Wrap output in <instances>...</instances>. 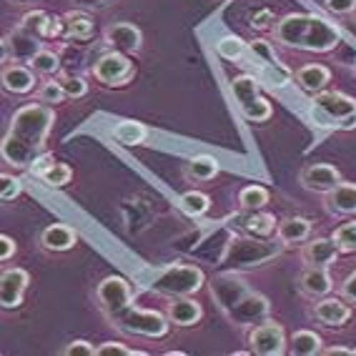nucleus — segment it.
<instances>
[{"mask_svg": "<svg viewBox=\"0 0 356 356\" xmlns=\"http://www.w3.org/2000/svg\"><path fill=\"white\" fill-rule=\"evenodd\" d=\"M98 304H101L103 314L115 329L126 331V334H136V337H148V339H161L168 334V321L163 314L159 312H146L134 306V293L128 281L121 276H108L98 284Z\"/></svg>", "mask_w": 356, "mask_h": 356, "instance_id": "1", "label": "nucleus"}, {"mask_svg": "<svg viewBox=\"0 0 356 356\" xmlns=\"http://www.w3.org/2000/svg\"><path fill=\"white\" fill-rule=\"evenodd\" d=\"M56 115L43 103H28L10 118L3 138V159L15 168H31L45 153V140L51 136Z\"/></svg>", "mask_w": 356, "mask_h": 356, "instance_id": "2", "label": "nucleus"}, {"mask_svg": "<svg viewBox=\"0 0 356 356\" xmlns=\"http://www.w3.org/2000/svg\"><path fill=\"white\" fill-rule=\"evenodd\" d=\"M211 296L226 318L236 326H254L266 321L268 301L261 293L251 291L246 281L236 274H218L211 281Z\"/></svg>", "mask_w": 356, "mask_h": 356, "instance_id": "3", "label": "nucleus"}, {"mask_svg": "<svg viewBox=\"0 0 356 356\" xmlns=\"http://www.w3.org/2000/svg\"><path fill=\"white\" fill-rule=\"evenodd\" d=\"M276 38H279V43L299 48V51L326 53L337 48V43L341 40V33L334 23L318 18V15L293 13L286 15L276 26Z\"/></svg>", "mask_w": 356, "mask_h": 356, "instance_id": "4", "label": "nucleus"}, {"mask_svg": "<svg viewBox=\"0 0 356 356\" xmlns=\"http://www.w3.org/2000/svg\"><path fill=\"white\" fill-rule=\"evenodd\" d=\"M286 246L284 241H271L268 238H261V236H234L226 248H223L221 264L229 268H254L264 266L271 259L281 254V248Z\"/></svg>", "mask_w": 356, "mask_h": 356, "instance_id": "5", "label": "nucleus"}, {"mask_svg": "<svg viewBox=\"0 0 356 356\" xmlns=\"http://www.w3.org/2000/svg\"><path fill=\"white\" fill-rule=\"evenodd\" d=\"M312 118L321 128H341L349 131L356 126V98L343 96L337 90L318 93L312 103Z\"/></svg>", "mask_w": 356, "mask_h": 356, "instance_id": "6", "label": "nucleus"}, {"mask_svg": "<svg viewBox=\"0 0 356 356\" xmlns=\"http://www.w3.org/2000/svg\"><path fill=\"white\" fill-rule=\"evenodd\" d=\"M204 271L193 264H173V266H165L163 271L153 276L148 289L161 296H168V299H176V296H191L198 289L204 286Z\"/></svg>", "mask_w": 356, "mask_h": 356, "instance_id": "7", "label": "nucleus"}, {"mask_svg": "<svg viewBox=\"0 0 356 356\" xmlns=\"http://www.w3.org/2000/svg\"><path fill=\"white\" fill-rule=\"evenodd\" d=\"M231 90H234V98L238 103V108L241 113L246 115L248 121L261 123V121H268L271 118V103L266 98L261 96V88H259V81L251 76H238L231 81Z\"/></svg>", "mask_w": 356, "mask_h": 356, "instance_id": "8", "label": "nucleus"}, {"mask_svg": "<svg viewBox=\"0 0 356 356\" xmlns=\"http://www.w3.org/2000/svg\"><path fill=\"white\" fill-rule=\"evenodd\" d=\"M248 343H251V351L259 356H281L286 354V334H284V326L266 318L251 329L248 334Z\"/></svg>", "mask_w": 356, "mask_h": 356, "instance_id": "9", "label": "nucleus"}, {"mask_svg": "<svg viewBox=\"0 0 356 356\" xmlns=\"http://www.w3.org/2000/svg\"><path fill=\"white\" fill-rule=\"evenodd\" d=\"M93 76L106 86H126L134 78V63L128 60V56L123 51L106 53L93 68Z\"/></svg>", "mask_w": 356, "mask_h": 356, "instance_id": "10", "label": "nucleus"}, {"mask_svg": "<svg viewBox=\"0 0 356 356\" xmlns=\"http://www.w3.org/2000/svg\"><path fill=\"white\" fill-rule=\"evenodd\" d=\"M31 276L26 268H6L3 279H0V306L3 309H18L23 304V293H26Z\"/></svg>", "mask_w": 356, "mask_h": 356, "instance_id": "11", "label": "nucleus"}, {"mask_svg": "<svg viewBox=\"0 0 356 356\" xmlns=\"http://www.w3.org/2000/svg\"><path fill=\"white\" fill-rule=\"evenodd\" d=\"M301 184H304V188H309V191L329 193L341 184V173H339L337 165H331V163H312L301 171Z\"/></svg>", "mask_w": 356, "mask_h": 356, "instance_id": "12", "label": "nucleus"}, {"mask_svg": "<svg viewBox=\"0 0 356 356\" xmlns=\"http://www.w3.org/2000/svg\"><path fill=\"white\" fill-rule=\"evenodd\" d=\"M314 318L324 326H343L351 318V306L341 299H321L314 306Z\"/></svg>", "mask_w": 356, "mask_h": 356, "instance_id": "13", "label": "nucleus"}, {"mask_svg": "<svg viewBox=\"0 0 356 356\" xmlns=\"http://www.w3.org/2000/svg\"><path fill=\"white\" fill-rule=\"evenodd\" d=\"M106 43L115 51L136 53L140 48V31L131 23H115L106 31Z\"/></svg>", "mask_w": 356, "mask_h": 356, "instance_id": "14", "label": "nucleus"}, {"mask_svg": "<svg viewBox=\"0 0 356 356\" xmlns=\"http://www.w3.org/2000/svg\"><path fill=\"white\" fill-rule=\"evenodd\" d=\"M204 316V309L198 301H193L191 296H176L171 299V306H168V318L171 324L176 326H193L201 321Z\"/></svg>", "mask_w": 356, "mask_h": 356, "instance_id": "15", "label": "nucleus"}, {"mask_svg": "<svg viewBox=\"0 0 356 356\" xmlns=\"http://www.w3.org/2000/svg\"><path fill=\"white\" fill-rule=\"evenodd\" d=\"M3 51H6V58H8V53H13V58L31 60V58L35 56V53L43 51V48H40L38 35H31V33H26L23 28L18 26V31H15L10 38H6V43H3Z\"/></svg>", "mask_w": 356, "mask_h": 356, "instance_id": "16", "label": "nucleus"}, {"mask_svg": "<svg viewBox=\"0 0 356 356\" xmlns=\"http://www.w3.org/2000/svg\"><path fill=\"white\" fill-rule=\"evenodd\" d=\"M339 248L334 243V238H314L304 246L301 251V259L309 264V266H329L337 261Z\"/></svg>", "mask_w": 356, "mask_h": 356, "instance_id": "17", "label": "nucleus"}, {"mask_svg": "<svg viewBox=\"0 0 356 356\" xmlns=\"http://www.w3.org/2000/svg\"><path fill=\"white\" fill-rule=\"evenodd\" d=\"M299 286L306 296H312V299H318V296H326L331 291V276L326 271V266H309L304 274L299 276Z\"/></svg>", "mask_w": 356, "mask_h": 356, "instance_id": "18", "label": "nucleus"}, {"mask_svg": "<svg viewBox=\"0 0 356 356\" xmlns=\"http://www.w3.org/2000/svg\"><path fill=\"white\" fill-rule=\"evenodd\" d=\"M76 231L65 226V223H51L48 229H43L40 234V243L48 251H68V248L76 246Z\"/></svg>", "mask_w": 356, "mask_h": 356, "instance_id": "19", "label": "nucleus"}, {"mask_svg": "<svg viewBox=\"0 0 356 356\" xmlns=\"http://www.w3.org/2000/svg\"><path fill=\"white\" fill-rule=\"evenodd\" d=\"M35 86V70L26 65H6L3 68V88L10 93H28Z\"/></svg>", "mask_w": 356, "mask_h": 356, "instance_id": "20", "label": "nucleus"}, {"mask_svg": "<svg viewBox=\"0 0 356 356\" xmlns=\"http://www.w3.org/2000/svg\"><path fill=\"white\" fill-rule=\"evenodd\" d=\"M329 211L341 213V216H351L356 213V184H339L334 191H329Z\"/></svg>", "mask_w": 356, "mask_h": 356, "instance_id": "21", "label": "nucleus"}, {"mask_svg": "<svg viewBox=\"0 0 356 356\" xmlns=\"http://www.w3.org/2000/svg\"><path fill=\"white\" fill-rule=\"evenodd\" d=\"M329 81H331L329 68H326V65H318V63L304 65V68L296 73V83H299L306 93H321Z\"/></svg>", "mask_w": 356, "mask_h": 356, "instance_id": "22", "label": "nucleus"}, {"mask_svg": "<svg viewBox=\"0 0 356 356\" xmlns=\"http://www.w3.org/2000/svg\"><path fill=\"white\" fill-rule=\"evenodd\" d=\"M63 31L68 38L73 40H88L96 31V20L90 18L88 13H83V10H73L63 18Z\"/></svg>", "mask_w": 356, "mask_h": 356, "instance_id": "23", "label": "nucleus"}, {"mask_svg": "<svg viewBox=\"0 0 356 356\" xmlns=\"http://www.w3.org/2000/svg\"><path fill=\"white\" fill-rule=\"evenodd\" d=\"M309 234H312V221L301 216L284 218V221L279 223V229H276L279 241H284V243H301L309 238Z\"/></svg>", "mask_w": 356, "mask_h": 356, "instance_id": "24", "label": "nucleus"}, {"mask_svg": "<svg viewBox=\"0 0 356 356\" xmlns=\"http://www.w3.org/2000/svg\"><path fill=\"white\" fill-rule=\"evenodd\" d=\"M241 226L246 234L251 236H261V238H268V236H274V231L279 229V223L271 213H264V211H251L248 216L241 218Z\"/></svg>", "mask_w": 356, "mask_h": 356, "instance_id": "25", "label": "nucleus"}, {"mask_svg": "<svg viewBox=\"0 0 356 356\" xmlns=\"http://www.w3.org/2000/svg\"><path fill=\"white\" fill-rule=\"evenodd\" d=\"M289 354L296 356H316L321 354V337L314 334V331H296L289 343Z\"/></svg>", "mask_w": 356, "mask_h": 356, "instance_id": "26", "label": "nucleus"}, {"mask_svg": "<svg viewBox=\"0 0 356 356\" xmlns=\"http://www.w3.org/2000/svg\"><path fill=\"white\" fill-rule=\"evenodd\" d=\"M146 136H148L146 126L136 121H121L113 128V138L118 143H123V146H138V143H143Z\"/></svg>", "mask_w": 356, "mask_h": 356, "instance_id": "27", "label": "nucleus"}, {"mask_svg": "<svg viewBox=\"0 0 356 356\" xmlns=\"http://www.w3.org/2000/svg\"><path fill=\"white\" fill-rule=\"evenodd\" d=\"M178 206H181V211H184V213L198 218V216H204L206 211H209L211 198L206 196V193H201V191H186L184 196L178 198Z\"/></svg>", "mask_w": 356, "mask_h": 356, "instance_id": "28", "label": "nucleus"}, {"mask_svg": "<svg viewBox=\"0 0 356 356\" xmlns=\"http://www.w3.org/2000/svg\"><path fill=\"white\" fill-rule=\"evenodd\" d=\"M238 204L246 211H259L268 204V191L259 184L246 186V188H241V193H238Z\"/></svg>", "mask_w": 356, "mask_h": 356, "instance_id": "29", "label": "nucleus"}, {"mask_svg": "<svg viewBox=\"0 0 356 356\" xmlns=\"http://www.w3.org/2000/svg\"><path fill=\"white\" fill-rule=\"evenodd\" d=\"M188 173H191L196 181H211V178H216L218 173V161L213 156H196L191 159L188 163Z\"/></svg>", "mask_w": 356, "mask_h": 356, "instance_id": "30", "label": "nucleus"}, {"mask_svg": "<svg viewBox=\"0 0 356 356\" xmlns=\"http://www.w3.org/2000/svg\"><path fill=\"white\" fill-rule=\"evenodd\" d=\"M48 26H51V15L43 10H33L20 20V28L31 35H38V38H48Z\"/></svg>", "mask_w": 356, "mask_h": 356, "instance_id": "31", "label": "nucleus"}, {"mask_svg": "<svg viewBox=\"0 0 356 356\" xmlns=\"http://www.w3.org/2000/svg\"><path fill=\"white\" fill-rule=\"evenodd\" d=\"M331 238H334L339 251H343V254H354L356 251V221L341 223V226L334 231Z\"/></svg>", "mask_w": 356, "mask_h": 356, "instance_id": "32", "label": "nucleus"}, {"mask_svg": "<svg viewBox=\"0 0 356 356\" xmlns=\"http://www.w3.org/2000/svg\"><path fill=\"white\" fill-rule=\"evenodd\" d=\"M261 78L271 88H281V86H286L291 81V73L276 60V63H261Z\"/></svg>", "mask_w": 356, "mask_h": 356, "instance_id": "33", "label": "nucleus"}, {"mask_svg": "<svg viewBox=\"0 0 356 356\" xmlns=\"http://www.w3.org/2000/svg\"><path fill=\"white\" fill-rule=\"evenodd\" d=\"M31 63V68L35 70V73H43V76H53L58 70V56L56 53H51V51H40V53H35V56L28 60Z\"/></svg>", "mask_w": 356, "mask_h": 356, "instance_id": "34", "label": "nucleus"}, {"mask_svg": "<svg viewBox=\"0 0 356 356\" xmlns=\"http://www.w3.org/2000/svg\"><path fill=\"white\" fill-rule=\"evenodd\" d=\"M70 176H73V171H70V165H65V163H53L48 171L43 173V181L48 186H53V188H60V186H65V184H70Z\"/></svg>", "mask_w": 356, "mask_h": 356, "instance_id": "35", "label": "nucleus"}, {"mask_svg": "<svg viewBox=\"0 0 356 356\" xmlns=\"http://www.w3.org/2000/svg\"><path fill=\"white\" fill-rule=\"evenodd\" d=\"M243 48H246V43H243L241 38H236V35H226V38H221L216 43L218 56L226 58V60H236V58H241Z\"/></svg>", "mask_w": 356, "mask_h": 356, "instance_id": "36", "label": "nucleus"}, {"mask_svg": "<svg viewBox=\"0 0 356 356\" xmlns=\"http://www.w3.org/2000/svg\"><path fill=\"white\" fill-rule=\"evenodd\" d=\"M248 48H251V56L259 60V65L261 63H276V60H279V58H276V53H274V48H271V43H268V40H264V38L251 40V43H248Z\"/></svg>", "mask_w": 356, "mask_h": 356, "instance_id": "37", "label": "nucleus"}, {"mask_svg": "<svg viewBox=\"0 0 356 356\" xmlns=\"http://www.w3.org/2000/svg\"><path fill=\"white\" fill-rule=\"evenodd\" d=\"M38 98H40V103H63L68 96H65L60 81H48L43 88H40Z\"/></svg>", "mask_w": 356, "mask_h": 356, "instance_id": "38", "label": "nucleus"}, {"mask_svg": "<svg viewBox=\"0 0 356 356\" xmlns=\"http://www.w3.org/2000/svg\"><path fill=\"white\" fill-rule=\"evenodd\" d=\"M143 351H134L123 346L121 341H106L96 349V356H140Z\"/></svg>", "mask_w": 356, "mask_h": 356, "instance_id": "39", "label": "nucleus"}, {"mask_svg": "<svg viewBox=\"0 0 356 356\" xmlns=\"http://www.w3.org/2000/svg\"><path fill=\"white\" fill-rule=\"evenodd\" d=\"M60 86H63L65 90V96L68 98H81L88 93V86H86V81L83 78H76V76H68L60 81Z\"/></svg>", "mask_w": 356, "mask_h": 356, "instance_id": "40", "label": "nucleus"}, {"mask_svg": "<svg viewBox=\"0 0 356 356\" xmlns=\"http://www.w3.org/2000/svg\"><path fill=\"white\" fill-rule=\"evenodd\" d=\"M96 349H98V346H93V343L78 339V341H70L68 346H65L63 354L65 356H96Z\"/></svg>", "mask_w": 356, "mask_h": 356, "instance_id": "41", "label": "nucleus"}, {"mask_svg": "<svg viewBox=\"0 0 356 356\" xmlns=\"http://www.w3.org/2000/svg\"><path fill=\"white\" fill-rule=\"evenodd\" d=\"M0 181H3V193H0V198H3V201H13L20 193V181L13 176H8V173H3Z\"/></svg>", "mask_w": 356, "mask_h": 356, "instance_id": "42", "label": "nucleus"}, {"mask_svg": "<svg viewBox=\"0 0 356 356\" xmlns=\"http://www.w3.org/2000/svg\"><path fill=\"white\" fill-rule=\"evenodd\" d=\"M326 8H329L331 13L346 15L356 10V0H326Z\"/></svg>", "mask_w": 356, "mask_h": 356, "instance_id": "43", "label": "nucleus"}, {"mask_svg": "<svg viewBox=\"0 0 356 356\" xmlns=\"http://www.w3.org/2000/svg\"><path fill=\"white\" fill-rule=\"evenodd\" d=\"M271 20H274L271 10L261 8V10H256V13L251 15V28H256V31H264V28H268V23H271Z\"/></svg>", "mask_w": 356, "mask_h": 356, "instance_id": "44", "label": "nucleus"}, {"mask_svg": "<svg viewBox=\"0 0 356 356\" xmlns=\"http://www.w3.org/2000/svg\"><path fill=\"white\" fill-rule=\"evenodd\" d=\"M341 296L346 301H351V304H356V271H351L341 284Z\"/></svg>", "mask_w": 356, "mask_h": 356, "instance_id": "45", "label": "nucleus"}, {"mask_svg": "<svg viewBox=\"0 0 356 356\" xmlns=\"http://www.w3.org/2000/svg\"><path fill=\"white\" fill-rule=\"evenodd\" d=\"M53 163H56V159H53L51 153H43V156H40V159L31 165V173H33V176H43V173L48 171Z\"/></svg>", "mask_w": 356, "mask_h": 356, "instance_id": "46", "label": "nucleus"}, {"mask_svg": "<svg viewBox=\"0 0 356 356\" xmlns=\"http://www.w3.org/2000/svg\"><path fill=\"white\" fill-rule=\"evenodd\" d=\"M0 243H3V251H0V261H8L15 254V241L8 234L0 236Z\"/></svg>", "mask_w": 356, "mask_h": 356, "instance_id": "47", "label": "nucleus"}, {"mask_svg": "<svg viewBox=\"0 0 356 356\" xmlns=\"http://www.w3.org/2000/svg\"><path fill=\"white\" fill-rule=\"evenodd\" d=\"M321 354H326V356H354V349H343V346H329V349H321Z\"/></svg>", "mask_w": 356, "mask_h": 356, "instance_id": "48", "label": "nucleus"}, {"mask_svg": "<svg viewBox=\"0 0 356 356\" xmlns=\"http://www.w3.org/2000/svg\"><path fill=\"white\" fill-rule=\"evenodd\" d=\"M73 3L81 8H101V6H106L108 0H73Z\"/></svg>", "mask_w": 356, "mask_h": 356, "instance_id": "49", "label": "nucleus"}, {"mask_svg": "<svg viewBox=\"0 0 356 356\" xmlns=\"http://www.w3.org/2000/svg\"><path fill=\"white\" fill-rule=\"evenodd\" d=\"M354 356H356V349H354Z\"/></svg>", "mask_w": 356, "mask_h": 356, "instance_id": "50", "label": "nucleus"}]
</instances>
